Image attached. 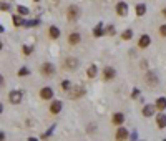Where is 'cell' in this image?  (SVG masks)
I'll list each match as a JSON object with an SVG mask.
<instances>
[{"instance_id":"5b68a950","label":"cell","mask_w":166,"mask_h":141,"mask_svg":"<svg viewBox=\"0 0 166 141\" xmlns=\"http://www.w3.org/2000/svg\"><path fill=\"white\" fill-rule=\"evenodd\" d=\"M116 13L120 15V17H125V15L128 13V5L125 2H120L118 5H116Z\"/></svg>"},{"instance_id":"5bb4252c","label":"cell","mask_w":166,"mask_h":141,"mask_svg":"<svg viewBox=\"0 0 166 141\" xmlns=\"http://www.w3.org/2000/svg\"><path fill=\"white\" fill-rule=\"evenodd\" d=\"M155 110H156V105H155V106H153V105H146V106L143 108V115L145 116H153Z\"/></svg>"},{"instance_id":"cb8c5ba5","label":"cell","mask_w":166,"mask_h":141,"mask_svg":"<svg viewBox=\"0 0 166 141\" xmlns=\"http://www.w3.org/2000/svg\"><path fill=\"white\" fill-rule=\"evenodd\" d=\"M160 33H161V37H166V23L160 27Z\"/></svg>"},{"instance_id":"4fadbf2b","label":"cell","mask_w":166,"mask_h":141,"mask_svg":"<svg viewBox=\"0 0 166 141\" xmlns=\"http://www.w3.org/2000/svg\"><path fill=\"white\" fill-rule=\"evenodd\" d=\"M60 110H62V101H53L50 105V113H53V115L60 113Z\"/></svg>"},{"instance_id":"8992f818","label":"cell","mask_w":166,"mask_h":141,"mask_svg":"<svg viewBox=\"0 0 166 141\" xmlns=\"http://www.w3.org/2000/svg\"><path fill=\"white\" fill-rule=\"evenodd\" d=\"M52 96H53V91H52V88L45 86V88H42V90H40V98H43V100H50Z\"/></svg>"},{"instance_id":"e0dca14e","label":"cell","mask_w":166,"mask_h":141,"mask_svg":"<svg viewBox=\"0 0 166 141\" xmlns=\"http://www.w3.org/2000/svg\"><path fill=\"white\" fill-rule=\"evenodd\" d=\"M155 105H156V108H158V110H161V111L166 110V98H158Z\"/></svg>"},{"instance_id":"83f0119b","label":"cell","mask_w":166,"mask_h":141,"mask_svg":"<svg viewBox=\"0 0 166 141\" xmlns=\"http://www.w3.org/2000/svg\"><path fill=\"white\" fill-rule=\"evenodd\" d=\"M14 23H15V25H17V27H18V25H20V23H22V22H20V20H18V17H15V18H14Z\"/></svg>"},{"instance_id":"277c9868","label":"cell","mask_w":166,"mask_h":141,"mask_svg":"<svg viewBox=\"0 0 166 141\" xmlns=\"http://www.w3.org/2000/svg\"><path fill=\"white\" fill-rule=\"evenodd\" d=\"M83 93H85V88L83 86L71 88V90H70V98H80V96H83Z\"/></svg>"},{"instance_id":"ffe728a7","label":"cell","mask_w":166,"mask_h":141,"mask_svg":"<svg viewBox=\"0 0 166 141\" xmlns=\"http://www.w3.org/2000/svg\"><path fill=\"white\" fill-rule=\"evenodd\" d=\"M145 10H146V7H145L143 3L136 5V15H138V17H141V15H145Z\"/></svg>"},{"instance_id":"7c38bea8","label":"cell","mask_w":166,"mask_h":141,"mask_svg":"<svg viewBox=\"0 0 166 141\" xmlns=\"http://www.w3.org/2000/svg\"><path fill=\"white\" fill-rule=\"evenodd\" d=\"M149 42H151V40H149L148 35H143V37L138 40V47H140V48H146V47L149 45Z\"/></svg>"},{"instance_id":"603a6c76","label":"cell","mask_w":166,"mask_h":141,"mask_svg":"<svg viewBox=\"0 0 166 141\" xmlns=\"http://www.w3.org/2000/svg\"><path fill=\"white\" fill-rule=\"evenodd\" d=\"M17 10H18V13H22V15H27V13H28V10L25 9V7H20V5H18Z\"/></svg>"},{"instance_id":"d6986e66","label":"cell","mask_w":166,"mask_h":141,"mask_svg":"<svg viewBox=\"0 0 166 141\" xmlns=\"http://www.w3.org/2000/svg\"><path fill=\"white\" fill-rule=\"evenodd\" d=\"M87 75H88V78H95V76H96V67H95V65L88 67V71H87Z\"/></svg>"},{"instance_id":"484cf974","label":"cell","mask_w":166,"mask_h":141,"mask_svg":"<svg viewBox=\"0 0 166 141\" xmlns=\"http://www.w3.org/2000/svg\"><path fill=\"white\" fill-rule=\"evenodd\" d=\"M108 33H110V35H115V27H113V25H110V27H108Z\"/></svg>"},{"instance_id":"ba28073f","label":"cell","mask_w":166,"mask_h":141,"mask_svg":"<svg viewBox=\"0 0 166 141\" xmlns=\"http://www.w3.org/2000/svg\"><path fill=\"white\" fill-rule=\"evenodd\" d=\"M9 96H10V101L14 105H18L22 101V93H20V91H10Z\"/></svg>"},{"instance_id":"9c48e42d","label":"cell","mask_w":166,"mask_h":141,"mask_svg":"<svg viewBox=\"0 0 166 141\" xmlns=\"http://www.w3.org/2000/svg\"><path fill=\"white\" fill-rule=\"evenodd\" d=\"M42 73H43V75H47V76H52V75L55 73L53 65H50V63H45V65L42 67Z\"/></svg>"},{"instance_id":"52a82bcc","label":"cell","mask_w":166,"mask_h":141,"mask_svg":"<svg viewBox=\"0 0 166 141\" xmlns=\"http://www.w3.org/2000/svg\"><path fill=\"white\" fill-rule=\"evenodd\" d=\"M103 78L106 80H113L115 78V70H113L111 67H105V70H103Z\"/></svg>"},{"instance_id":"30bf717a","label":"cell","mask_w":166,"mask_h":141,"mask_svg":"<svg viewBox=\"0 0 166 141\" xmlns=\"http://www.w3.org/2000/svg\"><path fill=\"white\" fill-rule=\"evenodd\" d=\"M80 40H82L80 33H70L68 35V43H70V45H76V43H80Z\"/></svg>"},{"instance_id":"ac0fdd59","label":"cell","mask_w":166,"mask_h":141,"mask_svg":"<svg viewBox=\"0 0 166 141\" xmlns=\"http://www.w3.org/2000/svg\"><path fill=\"white\" fill-rule=\"evenodd\" d=\"M48 33H50V38H58L60 37V30L56 27H50V32H48Z\"/></svg>"},{"instance_id":"f1b7e54d","label":"cell","mask_w":166,"mask_h":141,"mask_svg":"<svg viewBox=\"0 0 166 141\" xmlns=\"http://www.w3.org/2000/svg\"><path fill=\"white\" fill-rule=\"evenodd\" d=\"M161 13H163V17L166 18V7H164V9H163V10H161Z\"/></svg>"},{"instance_id":"9a60e30c","label":"cell","mask_w":166,"mask_h":141,"mask_svg":"<svg viewBox=\"0 0 166 141\" xmlns=\"http://www.w3.org/2000/svg\"><path fill=\"white\" fill-rule=\"evenodd\" d=\"M156 124H158V128H164L166 126V115H158Z\"/></svg>"},{"instance_id":"7a4b0ae2","label":"cell","mask_w":166,"mask_h":141,"mask_svg":"<svg viewBox=\"0 0 166 141\" xmlns=\"http://www.w3.org/2000/svg\"><path fill=\"white\" fill-rule=\"evenodd\" d=\"M78 13H80V10H78V7H75V5H70L68 7V20H76L78 18Z\"/></svg>"},{"instance_id":"8fae6325","label":"cell","mask_w":166,"mask_h":141,"mask_svg":"<svg viewBox=\"0 0 166 141\" xmlns=\"http://www.w3.org/2000/svg\"><path fill=\"white\" fill-rule=\"evenodd\" d=\"M111 121H113V124H121V123L125 121L123 113H115V115H113V118H111Z\"/></svg>"},{"instance_id":"7402d4cb","label":"cell","mask_w":166,"mask_h":141,"mask_svg":"<svg viewBox=\"0 0 166 141\" xmlns=\"http://www.w3.org/2000/svg\"><path fill=\"white\" fill-rule=\"evenodd\" d=\"M131 35H133L131 30H125L123 33H121V38H123V40H129V38H131Z\"/></svg>"},{"instance_id":"6da1fadb","label":"cell","mask_w":166,"mask_h":141,"mask_svg":"<svg viewBox=\"0 0 166 141\" xmlns=\"http://www.w3.org/2000/svg\"><path fill=\"white\" fill-rule=\"evenodd\" d=\"M145 82H146L148 86H156L158 85V76L149 71V73H146V76H145Z\"/></svg>"},{"instance_id":"3957f363","label":"cell","mask_w":166,"mask_h":141,"mask_svg":"<svg viewBox=\"0 0 166 141\" xmlns=\"http://www.w3.org/2000/svg\"><path fill=\"white\" fill-rule=\"evenodd\" d=\"M76 67H78V58L70 56V58L65 60V68H68V70H75Z\"/></svg>"},{"instance_id":"f546056e","label":"cell","mask_w":166,"mask_h":141,"mask_svg":"<svg viewBox=\"0 0 166 141\" xmlns=\"http://www.w3.org/2000/svg\"><path fill=\"white\" fill-rule=\"evenodd\" d=\"M35 2H38V0H35Z\"/></svg>"},{"instance_id":"2e32d148","label":"cell","mask_w":166,"mask_h":141,"mask_svg":"<svg viewBox=\"0 0 166 141\" xmlns=\"http://www.w3.org/2000/svg\"><path fill=\"white\" fill-rule=\"evenodd\" d=\"M128 138V131L125 130V128H120L118 131H116V139H126Z\"/></svg>"},{"instance_id":"4316f807","label":"cell","mask_w":166,"mask_h":141,"mask_svg":"<svg viewBox=\"0 0 166 141\" xmlns=\"http://www.w3.org/2000/svg\"><path fill=\"white\" fill-rule=\"evenodd\" d=\"M18 75H28V70L27 68H22V70H18Z\"/></svg>"},{"instance_id":"44dd1931","label":"cell","mask_w":166,"mask_h":141,"mask_svg":"<svg viewBox=\"0 0 166 141\" xmlns=\"http://www.w3.org/2000/svg\"><path fill=\"white\" fill-rule=\"evenodd\" d=\"M93 35H95V37H102V35H103V28H102V23L95 27V30H93Z\"/></svg>"},{"instance_id":"d4e9b609","label":"cell","mask_w":166,"mask_h":141,"mask_svg":"<svg viewBox=\"0 0 166 141\" xmlns=\"http://www.w3.org/2000/svg\"><path fill=\"white\" fill-rule=\"evenodd\" d=\"M32 50H33L32 47H23V53H25V55H30V53H32Z\"/></svg>"}]
</instances>
